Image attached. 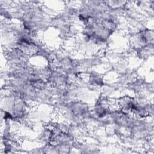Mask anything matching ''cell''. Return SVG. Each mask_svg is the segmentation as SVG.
<instances>
[{"label": "cell", "instance_id": "cell-1", "mask_svg": "<svg viewBox=\"0 0 154 154\" xmlns=\"http://www.w3.org/2000/svg\"><path fill=\"white\" fill-rule=\"evenodd\" d=\"M137 102L134 98L129 96H123L119 99L117 105L120 111L126 114L129 112H133Z\"/></svg>", "mask_w": 154, "mask_h": 154}]
</instances>
